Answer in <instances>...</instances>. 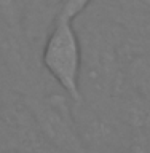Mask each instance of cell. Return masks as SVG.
Returning a JSON list of instances; mask_svg holds the SVG:
<instances>
[{"label": "cell", "mask_w": 150, "mask_h": 153, "mask_svg": "<svg viewBox=\"0 0 150 153\" xmlns=\"http://www.w3.org/2000/svg\"><path fill=\"white\" fill-rule=\"evenodd\" d=\"M93 2L94 0H61L56 16H62L66 19H70V21H75L91 7Z\"/></svg>", "instance_id": "3957f363"}, {"label": "cell", "mask_w": 150, "mask_h": 153, "mask_svg": "<svg viewBox=\"0 0 150 153\" xmlns=\"http://www.w3.org/2000/svg\"><path fill=\"white\" fill-rule=\"evenodd\" d=\"M91 8L117 26L129 45H150V0H94Z\"/></svg>", "instance_id": "7a4b0ae2"}, {"label": "cell", "mask_w": 150, "mask_h": 153, "mask_svg": "<svg viewBox=\"0 0 150 153\" xmlns=\"http://www.w3.org/2000/svg\"><path fill=\"white\" fill-rule=\"evenodd\" d=\"M42 64L75 102L81 100V43L74 21L54 16L42 46Z\"/></svg>", "instance_id": "6da1fadb"}]
</instances>
